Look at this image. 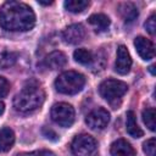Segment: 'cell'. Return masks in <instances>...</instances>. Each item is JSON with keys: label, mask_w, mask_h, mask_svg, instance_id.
Segmentation results:
<instances>
[{"label": "cell", "mask_w": 156, "mask_h": 156, "mask_svg": "<svg viewBox=\"0 0 156 156\" xmlns=\"http://www.w3.org/2000/svg\"><path fill=\"white\" fill-rule=\"evenodd\" d=\"M149 71L151 72V74H152V76H155V66H154V65H151V66L149 67Z\"/></svg>", "instance_id": "28"}, {"label": "cell", "mask_w": 156, "mask_h": 156, "mask_svg": "<svg viewBox=\"0 0 156 156\" xmlns=\"http://www.w3.org/2000/svg\"><path fill=\"white\" fill-rule=\"evenodd\" d=\"M40 5H45V6H48V5H51L52 4V1H38Z\"/></svg>", "instance_id": "27"}, {"label": "cell", "mask_w": 156, "mask_h": 156, "mask_svg": "<svg viewBox=\"0 0 156 156\" xmlns=\"http://www.w3.org/2000/svg\"><path fill=\"white\" fill-rule=\"evenodd\" d=\"M118 13L119 16L123 18V21L126 23H132L136 20L139 12H138V9L135 7L134 4L132 2H122L118 5Z\"/></svg>", "instance_id": "12"}, {"label": "cell", "mask_w": 156, "mask_h": 156, "mask_svg": "<svg viewBox=\"0 0 156 156\" xmlns=\"http://www.w3.org/2000/svg\"><path fill=\"white\" fill-rule=\"evenodd\" d=\"M143 150L147 156H156V140L155 138H150L143 144Z\"/></svg>", "instance_id": "21"}, {"label": "cell", "mask_w": 156, "mask_h": 156, "mask_svg": "<svg viewBox=\"0 0 156 156\" xmlns=\"http://www.w3.org/2000/svg\"><path fill=\"white\" fill-rule=\"evenodd\" d=\"M85 84V77L76 71H66L61 73L55 80V88L58 93L66 95H74L79 93Z\"/></svg>", "instance_id": "3"}, {"label": "cell", "mask_w": 156, "mask_h": 156, "mask_svg": "<svg viewBox=\"0 0 156 156\" xmlns=\"http://www.w3.org/2000/svg\"><path fill=\"white\" fill-rule=\"evenodd\" d=\"M15 143V133L9 127L0 129V152H7Z\"/></svg>", "instance_id": "15"}, {"label": "cell", "mask_w": 156, "mask_h": 156, "mask_svg": "<svg viewBox=\"0 0 156 156\" xmlns=\"http://www.w3.org/2000/svg\"><path fill=\"white\" fill-rule=\"evenodd\" d=\"M73 58L82 65H90L94 62V56L91 54V51L87 50V49H76L73 52Z\"/></svg>", "instance_id": "18"}, {"label": "cell", "mask_w": 156, "mask_h": 156, "mask_svg": "<svg viewBox=\"0 0 156 156\" xmlns=\"http://www.w3.org/2000/svg\"><path fill=\"white\" fill-rule=\"evenodd\" d=\"M126 129L127 133L133 136V138H140L144 135V132L141 130V128L138 126L136 123V118H135V113L133 111H128L127 112V123H126Z\"/></svg>", "instance_id": "16"}, {"label": "cell", "mask_w": 156, "mask_h": 156, "mask_svg": "<svg viewBox=\"0 0 156 156\" xmlns=\"http://www.w3.org/2000/svg\"><path fill=\"white\" fill-rule=\"evenodd\" d=\"M63 5L67 11L73 12V13H79L89 6V1H87V0H66Z\"/></svg>", "instance_id": "19"}, {"label": "cell", "mask_w": 156, "mask_h": 156, "mask_svg": "<svg viewBox=\"0 0 156 156\" xmlns=\"http://www.w3.org/2000/svg\"><path fill=\"white\" fill-rule=\"evenodd\" d=\"M35 24L33 10L24 2L6 1L0 9V26L10 32H27Z\"/></svg>", "instance_id": "1"}, {"label": "cell", "mask_w": 156, "mask_h": 156, "mask_svg": "<svg viewBox=\"0 0 156 156\" xmlns=\"http://www.w3.org/2000/svg\"><path fill=\"white\" fill-rule=\"evenodd\" d=\"M111 156H135L133 146L124 139H117L111 144Z\"/></svg>", "instance_id": "11"}, {"label": "cell", "mask_w": 156, "mask_h": 156, "mask_svg": "<svg viewBox=\"0 0 156 156\" xmlns=\"http://www.w3.org/2000/svg\"><path fill=\"white\" fill-rule=\"evenodd\" d=\"M67 62V57L62 51H52L45 57V66L50 69L62 68Z\"/></svg>", "instance_id": "13"}, {"label": "cell", "mask_w": 156, "mask_h": 156, "mask_svg": "<svg viewBox=\"0 0 156 156\" xmlns=\"http://www.w3.org/2000/svg\"><path fill=\"white\" fill-rule=\"evenodd\" d=\"M143 121L151 132H155L156 123H155V108L154 107H147L143 111Z\"/></svg>", "instance_id": "20"}, {"label": "cell", "mask_w": 156, "mask_h": 156, "mask_svg": "<svg viewBox=\"0 0 156 156\" xmlns=\"http://www.w3.org/2000/svg\"><path fill=\"white\" fill-rule=\"evenodd\" d=\"M41 134H43V136H45L46 139H49V140H51V141H57V140H58L57 133H56L54 129L49 128V127H43Z\"/></svg>", "instance_id": "23"}, {"label": "cell", "mask_w": 156, "mask_h": 156, "mask_svg": "<svg viewBox=\"0 0 156 156\" xmlns=\"http://www.w3.org/2000/svg\"><path fill=\"white\" fill-rule=\"evenodd\" d=\"M74 108L66 102H57L51 107V118L61 127H71L74 122Z\"/></svg>", "instance_id": "6"}, {"label": "cell", "mask_w": 156, "mask_h": 156, "mask_svg": "<svg viewBox=\"0 0 156 156\" xmlns=\"http://www.w3.org/2000/svg\"><path fill=\"white\" fill-rule=\"evenodd\" d=\"M85 38V28L80 23H74L66 27L62 32V39L67 44H78Z\"/></svg>", "instance_id": "8"}, {"label": "cell", "mask_w": 156, "mask_h": 156, "mask_svg": "<svg viewBox=\"0 0 156 156\" xmlns=\"http://www.w3.org/2000/svg\"><path fill=\"white\" fill-rule=\"evenodd\" d=\"M110 122V113L107 112V110L99 107L93 110L90 113H88L87 118H85V123L90 129H104Z\"/></svg>", "instance_id": "7"}, {"label": "cell", "mask_w": 156, "mask_h": 156, "mask_svg": "<svg viewBox=\"0 0 156 156\" xmlns=\"http://www.w3.org/2000/svg\"><path fill=\"white\" fill-rule=\"evenodd\" d=\"M71 149L74 156H95L98 143L89 134H79L72 140Z\"/></svg>", "instance_id": "5"}, {"label": "cell", "mask_w": 156, "mask_h": 156, "mask_svg": "<svg viewBox=\"0 0 156 156\" xmlns=\"http://www.w3.org/2000/svg\"><path fill=\"white\" fill-rule=\"evenodd\" d=\"M89 24L95 29V32H105L110 27V18L104 13H94L88 18Z\"/></svg>", "instance_id": "14"}, {"label": "cell", "mask_w": 156, "mask_h": 156, "mask_svg": "<svg viewBox=\"0 0 156 156\" xmlns=\"http://www.w3.org/2000/svg\"><path fill=\"white\" fill-rule=\"evenodd\" d=\"M45 100L44 90L37 84H29L22 88L13 98V107L22 113H28L39 108Z\"/></svg>", "instance_id": "2"}, {"label": "cell", "mask_w": 156, "mask_h": 156, "mask_svg": "<svg viewBox=\"0 0 156 156\" xmlns=\"http://www.w3.org/2000/svg\"><path fill=\"white\" fill-rule=\"evenodd\" d=\"M134 46L143 60H151L155 56V46L151 40L139 35L134 39Z\"/></svg>", "instance_id": "10"}, {"label": "cell", "mask_w": 156, "mask_h": 156, "mask_svg": "<svg viewBox=\"0 0 156 156\" xmlns=\"http://www.w3.org/2000/svg\"><path fill=\"white\" fill-rule=\"evenodd\" d=\"M9 91H10V83L7 82L6 78L0 77V98L6 96Z\"/></svg>", "instance_id": "24"}, {"label": "cell", "mask_w": 156, "mask_h": 156, "mask_svg": "<svg viewBox=\"0 0 156 156\" xmlns=\"http://www.w3.org/2000/svg\"><path fill=\"white\" fill-rule=\"evenodd\" d=\"M127 90L128 85L124 82L117 79H106L99 85L100 95L106 101H108L113 106V108H117L116 102L121 100V98L127 93Z\"/></svg>", "instance_id": "4"}, {"label": "cell", "mask_w": 156, "mask_h": 156, "mask_svg": "<svg viewBox=\"0 0 156 156\" xmlns=\"http://www.w3.org/2000/svg\"><path fill=\"white\" fill-rule=\"evenodd\" d=\"M17 57H18L17 52H13L5 48L0 49V68L5 69V68L13 66L17 61Z\"/></svg>", "instance_id": "17"}, {"label": "cell", "mask_w": 156, "mask_h": 156, "mask_svg": "<svg viewBox=\"0 0 156 156\" xmlns=\"http://www.w3.org/2000/svg\"><path fill=\"white\" fill-rule=\"evenodd\" d=\"M4 111H5V104L2 101H0V116L4 113Z\"/></svg>", "instance_id": "26"}, {"label": "cell", "mask_w": 156, "mask_h": 156, "mask_svg": "<svg viewBox=\"0 0 156 156\" xmlns=\"http://www.w3.org/2000/svg\"><path fill=\"white\" fill-rule=\"evenodd\" d=\"M20 156H56V155L50 150H35V151H32V152L21 154Z\"/></svg>", "instance_id": "25"}, {"label": "cell", "mask_w": 156, "mask_h": 156, "mask_svg": "<svg viewBox=\"0 0 156 156\" xmlns=\"http://www.w3.org/2000/svg\"><path fill=\"white\" fill-rule=\"evenodd\" d=\"M132 67V57L129 55V51L124 45H119L117 49V56H116V65L115 69L119 74H127Z\"/></svg>", "instance_id": "9"}, {"label": "cell", "mask_w": 156, "mask_h": 156, "mask_svg": "<svg viewBox=\"0 0 156 156\" xmlns=\"http://www.w3.org/2000/svg\"><path fill=\"white\" fill-rule=\"evenodd\" d=\"M145 29L151 34V35H155V32H156V20H155V13H152L145 22L144 24Z\"/></svg>", "instance_id": "22"}]
</instances>
